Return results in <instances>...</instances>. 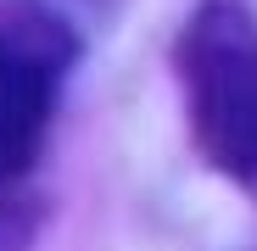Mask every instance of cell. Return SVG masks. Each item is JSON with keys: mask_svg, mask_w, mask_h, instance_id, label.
Segmentation results:
<instances>
[{"mask_svg": "<svg viewBox=\"0 0 257 251\" xmlns=\"http://www.w3.org/2000/svg\"><path fill=\"white\" fill-rule=\"evenodd\" d=\"M179 62L201 151L224 173L257 184V23L235 0H212L185 28Z\"/></svg>", "mask_w": 257, "mask_h": 251, "instance_id": "6da1fadb", "label": "cell"}, {"mask_svg": "<svg viewBox=\"0 0 257 251\" xmlns=\"http://www.w3.org/2000/svg\"><path fill=\"white\" fill-rule=\"evenodd\" d=\"M51 117L45 67H34L17 51H0V179H17L34 162Z\"/></svg>", "mask_w": 257, "mask_h": 251, "instance_id": "7a4b0ae2", "label": "cell"}]
</instances>
